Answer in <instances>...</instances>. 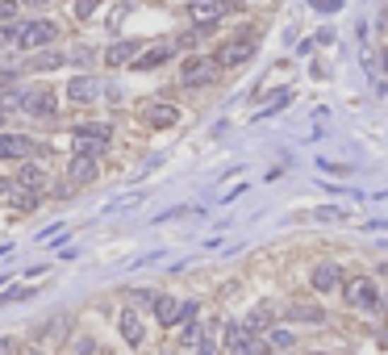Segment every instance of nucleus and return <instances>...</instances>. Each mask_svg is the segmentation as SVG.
Returning a JSON list of instances; mask_svg holds the SVG:
<instances>
[{"instance_id":"21","label":"nucleus","mask_w":388,"mask_h":355,"mask_svg":"<svg viewBox=\"0 0 388 355\" xmlns=\"http://www.w3.org/2000/svg\"><path fill=\"white\" fill-rule=\"evenodd\" d=\"M247 326H251V330H263V326H271V305H259V310L247 318Z\"/></svg>"},{"instance_id":"26","label":"nucleus","mask_w":388,"mask_h":355,"mask_svg":"<svg viewBox=\"0 0 388 355\" xmlns=\"http://www.w3.org/2000/svg\"><path fill=\"white\" fill-rule=\"evenodd\" d=\"M100 8V0H76V17H92Z\"/></svg>"},{"instance_id":"18","label":"nucleus","mask_w":388,"mask_h":355,"mask_svg":"<svg viewBox=\"0 0 388 355\" xmlns=\"http://www.w3.org/2000/svg\"><path fill=\"white\" fill-rule=\"evenodd\" d=\"M134 50H138V42H117L105 50V63H113V67H122V63H129L134 59Z\"/></svg>"},{"instance_id":"8","label":"nucleus","mask_w":388,"mask_h":355,"mask_svg":"<svg viewBox=\"0 0 388 355\" xmlns=\"http://www.w3.org/2000/svg\"><path fill=\"white\" fill-rule=\"evenodd\" d=\"M172 54H175V46H172V42L146 46V50H142V54L134 59V67H138V71H151V67H163V63H167Z\"/></svg>"},{"instance_id":"5","label":"nucleus","mask_w":388,"mask_h":355,"mask_svg":"<svg viewBox=\"0 0 388 355\" xmlns=\"http://www.w3.org/2000/svg\"><path fill=\"white\" fill-rule=\"evenodd\" d=\"M109 126H80V130H76V138H71V142H76V155H105V151H109Z\"/></svg>"},{"instance_id":"24","label":"nucleus","mask_w":388,"mask_h":355,"mask_svg":"<svg viewBox=\"0 0 388 355\" xmlns=\"http://www.w3.org/2000/svg\"><path fill=\"white\" fill-rule=\"evenodd\" d=\"M267 343H271V351H284V347H293V334H288V330H271Z\"/></svg>"},{"instance_id":"19","label":"nucleus","mask_w":388,"mask_h":355,"mask_svg":"<svg viewBox=\"0 0 388 355\" xmlns=\"http://www.w3.org/2000/svg\"><path fill=\"white\" fill-rule=\"evenodd\" d=\"M4 46H21V21H4L0 25V50Z\"/></svg>"},{"instance_id":"15","label":"nucleus","mask_w":388,"mask_h":355,"mask_svg":"<svg viewBox=\"0 0 388 355\" xmlns=\"http://www.w3.org/2000/svg\"><path fill=\"white\" fill-rule=\"evenodd\" d=\"M180 310H184V301H175V297H155V318H159V326H175V322H180Z\"/></svg>"},{"instance_id":"10","label":"nucleus","mask_w":388,"mask_h":355,"mask_svg":"<svg viewBox=\"0 0 388 355\" xmlns=\"http://www.w3.org/2000/svg\"><path fill=\"white\" fill-rule=\"evenodd\" d=\"M34 151V142L25 134H0V159H25Z\"/></svg>"},{"instance_id":"34","label":"nucleus","mask_w":388,"mask_h":355,"mask_svg":"<svg viewBox=\"0 0 388 355\" xmlns=\"http://www.w3.org/2000/svg\"><path fill=\"white\" fill-rule=\"evenodd\" d=\"M163 355H172V351H163Z\"/></svg>"},{"instance_id":"33","label":"nucleus","mask_w":388,"mask_h":355,"mask_svg":"<svg viewBox=\"0 0 388 355\" xmlns=\"http://www.w3.org/2000/svg\"><path fill=\"white\" fill-rule=\"evenodd\" d=\"M30 4H46V0H30Z\"/></svg>"},{"instance_id":"3","label":"nucleus","mask_w":388,"mask_h":355,"mask_svg":"<svg viewBox=\"0 0 388 355\" xmlns=\"http://www.w3.org/2000/svg\"><path fill=\"white\" fill-rule=\"evenodd\" d=\"M343 297H346V305H351V310H380V297H384V293L376 289V280L355 276V280H346Z\"/></svg>"},{"instance_id":"32","label":"nucleus","mask_w":388,"mask_h":355,"mask_svg":"<svg viewBox=\"0 0 388 355\" xmlns=\"http://www.w3.org/2000/svg\"><path fill=\"white\" fill-rule=\"evenodd\" d=\"M4 188H8V184H4V180H0V192H4Z\"/></svg>"},{"instance_id":"22","label":"nucleus","mask_w":388,"mask_h":355,"mask_svg":"<svg viewBox=\"0 0 388 355\" xmlns=\"http://www.w3.org/2000/svg\"><path fill=\"white\" fill-rule=\"evenodd\" d=\"M67 59L63 54H42V59H34V71H54V67H63Z\"/></svg>"},{"instance_id":"11","label":"nucleus","mask_w":388,"mask_h":355,"mask_svg":"<svg viewBox=\"0 0 388 355\" xmlns=\"http://www.w3.org/2000/svg\"><path fill=\"white\" fill-rule=\"evenodd\" d=\"M142 122H151V126L167 130V126L180 122V109H175V105H146V109H142Z\"/></svg>"},{"instance_id":"29","label":"nucleus","mask_w":388,"mask_h":355,"mask_svg":"<svg viewBox=\"0 0 388 355\" xmlns=\"http://www.w3.org/2000/svg\"><path fill=\"white\" fill-rule=\"evenodd\" d=\"M196 318V301H184V310H180V322H192Z\"/></svg>"},{"instance_id":"13","label":"nucleus","mask_w":388,"mask_h":355,"mask_svg":"<svg viewBox=\"0 0 388 355\" xmlns=\"http://www.w3.org/2000/svg\"><path fill=\"white\" fill-rule=\"evenodd\" d=\"M339 284H343V272H339L334 264L313 267V289H317V293H330V289H339Z\"/></svg>"},{"instance_id":"2","label":"nucleus","mask_w":388,"mask_h":355,"mask_svg":"<svg viewBox=\"0 0 388 355\" xmlns=\"http://www.w3.org/2000/svg\"><path fill=\"white\" fill-rule=\"evenodd\" d=\"M217 76H221V63H217V59H205V54H192V59L184 63V71H180L184 88H209Z\"/></svg>"},{"instance_id":"20","label":"nucleus","mask_w":388,"mask_h":355,"mask_svg":"<svg viewBox=\"0 0 388 355\" xmlns=\"http://www.w3.org/2000/svg\"><path fill=\"white\" fill-rule=\"evenodd\" d=\"M288 100H293V92H280V96H276V100H271V105H263V109H259L255 117H259V122H263V117H271V113H280V109H284V105H288Z\"/></svg>"},{"instance_id":"1","label":"nucleus","mask_w":388,"mask_h":355,"mask_svg":"<svg viewBox=\"0 0 388 355\" xmlns=\"http://www.w3.org/2000/svg\"><path fill=\"white\" fill-rule=\"evenodd\" d=\"M221 339H225V351L230 355H267L271 351V343L259 339V330H251L247 322H230V326H221Z\"/></svg>"},{"instance_id":"30","label":"nucleus","mask_w":388,"mask_h":355,"mask_svg":"<svg viewBox=\"0 0 388 355\" xmlns=\"http://www.w3.org/2000/svg\"><path fill=\"white\" fill-rule=\"evenodd\" d=\"M0 355H17V343L13 339H0Z\"/></svg>"},{"instance_id":"6","label":"nucleus","mask_w":388,"mask_h":355,"mask_svg":"<svg viewBox=\"0 0 388 355\" xmlns=\"http://www.w3.org/2000/svg\"><path fill=\"white\" fill-rule=\"evenodd\" d=\"M59 25L54 21H21V50H38V46L54 42Z\"/></svg>"},{"instance_id":"14","label":"nucleus","mask_w":388,"mask_h":355,"mask_svg":"<svg viewBox=\"0 0 388 355\" xmlns=\"http://www.w3.org/2000/svg\"><path fill=\"white\" fill-rule=\"evenodd\" d=\"M96 88H100V84H96L92 76H76V80L67 84V96H71L76 105H88V100H96Z\"/></svg>"},{"instance_id":"28","label":"nucleus","mask_w":388,"mask_h":355,"mask_svg":"<svg viewBox=\"0 0 388 355\" xmlns=\"http://www.w3.org/2000/svg\"><path fill=\"white\" fill-rule=\"evenodd\" d=\"M17 8H21L17 0H0V21H13V17H17Z\"/></svg>"},{"instance_id":"9","label":"nucleus","mask_w":388,"mask_h":355,"mask_svg":"<svg viewBox=\"0 0 388 355\" xmlns=\"http://www.w3.org/2000/svg\"><path fill=\"white\" fill-rule=\"evenodd\" d=\"M21 109L34 113V117H54L59 100H54V92H25V105H21Z\"/></svg>"},{"instance_id":"25","label":"nucleus","mask_w":388,"mask_h":355,"mask_svg":"<svg viewBox=\"0 0 388 355\" xmlns=\"http://www.w3.org/2000/svg\"><path fill=\"white\" fill-rule=\"evenodd\" d=\"M184 347H201V326H196V322L184 326Z\"/></svg>"},{"instance_id":"31","label":"nucleus","mask_w":388,"mask_h":355,"mask_svg":"<svg viewBox=\"0 0 388 355\" xmlns=\"http://www.w3.org/2000/svg\"><path fill=\"white\" fill-rule=\"evenodd\" d=\"M196 355H217V343H201V347H196Z\"/></svg>"},{"instance_id":"4","label":"nucleus","mask_w":388,"mask_h":355,"mask_svg":"<svg viewBox=\"0 0 388 355\" xmlns=\"http://www.w3.org/2000/svg\"><path fill=\"white\" fill-rule=\"evenodd\" d=\"M255 42H259L255 34H238V38H230V42L221 46L213 59L221 63V67H238V63H247V59L255 54Z\"/></svg>"},{"instance_id":"7","label":"nucleus","mask_w":388,"mask_h":355,"mask_svg":"<svg viewBox=\"0 0 388 355\" xmlns=\"http://www.w3.org/2000/svg\"><path fill=\"white\" fill-rule=\"evenodd\" d=\"M225 8H230L225 0H192V4H188V17H192L196 25H213L217 17H225Z\"/></svg>"},{"instance_id":"12","label":"nucleus","mask_w":388,"mask_h":355,"mask_svg":"<svg viewBox=\"0 0 388 355\" xmlns=\"http://www.w3.org/2000/svg\"><path fill=\"white\" fill-rule=\"evenodd\" d=\"M67 176H71V184H88V180H96V155H71Z\"/></svg>"},{"instance_id":"27","label":"nucleus","mask_w":388,"mask_h":355,"mask_svg":"<svg viewBox=\"0 0 388 355\" xmlns=\"http://www.w3.org/2000/svg\"><path fill=\"white\" fill-rule=\"evenodd\" d=\"M17 297L25 301V297H34V289H8V293H0V305H4V301H17Z\"/></svg>"},{"instance_id":"23","label":"nucleus","mask_w":388,"mask_h":355,"mask_svg":"<svg viewBox=\"0 0 388 355\" xmlns=\"http://www.w3.org/2000/svg\"><path fill=\"white\" fill-rule=\"evenodd\" d=\"M288 318H305V322H326V318H322V310H309V305H293V310H288Z\"/></svg>"},{"instance_id":"17","label":"nucleus","mask_w":388,"mask_h":355,"mask_svg":"<svg viewBox=\"0 0 388 355\" xmlns=\"http://www.w3.org/2000/svg\"><path fill=\"white\" fill-rule=\"evenodd\" d=\"M122 334H126V343L129 347H138L142 343V322H138V313H122Z\"/></svg>"},{"instance_id":"16","label":"nucleus","mask_w":388,"mask_h":355,"mask_svg":"<svg viewBox=\"0 0 388 355\" xmlns=\"http://www.w3.org/2000/svg\"><path fill=\"white\" fill-rule=\"evenodd\" d=\"M17 188H25V192H42V188H46V176L34 168V163H25V168L17 172Z\"/></svg>"}]
</instances>
